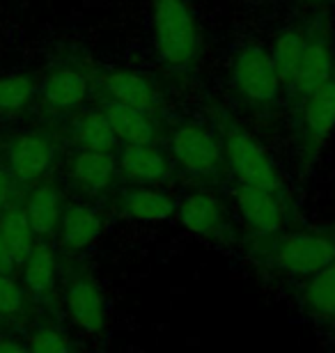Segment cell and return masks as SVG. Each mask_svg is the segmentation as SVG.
I'll return each instance as SVG.
<instances>
[{
    "label": "cell",
    "instance_id": "21",
    "mask_svg": "<svg viewBox=\"0 0 335 353\" xmlns=\"http://www.w3.org/2000/svg\"><path fill=\"white\" fill-rule=\"evenodd\" d=\"M71 138H74L78 150L88 152H115L117 147V138L104 110L81 112L74 122V129H71Z\"/></svg>",
    "mask_w": 335,
    "mask_h": 353
},
{
    "label": "cell",
    "instance_id": "7",
    "mask_svg": "<svg viewBox=\"0 0 335 353\" xmlns=\"http://www.w3.org/2000/svg\"><path fill=\"white\" fill-rule=\"evenodd\" d=\"M335 259V236L326 232H294L285 234L271 248V264L278 271L310 278L319 268L329 266Z\"/></svg>",
    "mask_w": 335,
    "mask_h": 353
},
{
    "label": "cell",
    "instance_id": "31",
    "mask_svg": "<svg viewBox=\"0 0 335 353\" xmlns=\"http://www.w3.org/2000/svg\"><path fill=\"white\" fill-rule=\"evenodd\" d=\"M301 5H308V7H317V10H322V7H333L335 0H298Z\"/></svg>",
    "mask_w": 335,
    "mask_h": 353
},
{
    "label": "cell",
    "instance_id": "13",
    "mask_svg": "<svg viewBox=\"0 0 335 353\" xmlns=\"http://www.w3.org/2000/svg\"><path fill=\"white\" fill-rule=\"evenodd\" d=\"M99 88H102L108 103L138 108L145 112H156L159 108V88L147 74L138 72V69H108L99 76Z\"/></svg>",
    "mask_w": 335,
    "mask_h": 353
},
{
    "label": "cell",
    "instance_id": "26",
    "mask_svg": "<svg viewBox=\"0 0 335 353\" xmlns=\"http://www.w3.org/2000/svg\"><path fill=\"white\" fill-rule=\"evenodd\" d=\"M26 347L30 353H71L69 337L55 326L35 328L26 340Z\"/></svg>",
    "mask_w": 335,
    "mask_h": 353
},
{
    "label": "cell",
    "instance_id": "3",
    "mask_svg": "<svg viewBox=\"0 0 335 353\" xmlns=\"http://www.w3.org/2000/svg\"><path fill=\"white\" fill-rule=\"evenodd\" d=\"M220 145H223L225 168L232 172L237 183L267 190H283L285 179L271 152L253 136L246 126L237 122L223 124L220 129Z\"/></svg>",
    "mask_w": 335,
    "mask_h": 353
},
{
    "label": "cell",
    "instance_id": "24",
    "mask_svg": "<svg viewBox=\"0 0 335 353\" xmlns=\"http://www.w3.org/2000/svg\"><path fill=\"white\" fill-rule=\"evenodd\" d=\"M0 234H3L7 245H10L17 262H23L26 255L35 245V232L30 223H28L23 207H14V204L10 207L7 204V209L0 214Z\"/></svg>",
    "mask_w": 335,
    "mask_h": 353
},
{
    "label": "cell",
    "instance_id": "15",
    "mask_svg": "<svg viewBox=\"0 0 335 353\" xmlns=\"http://www.w3.org/2000/svg\"><path fill=\"white\" fill-rule=\"evenodd\" d=\"M69 176L78 190L88 195H102L117 181V159L113 152L78 150L69 161Z\"/></svg>",
    "mask_w": 335,
    "mask_h": 353
},
{
    "label": "cell",
    "instance_id": "1",
    "mask_svg": "<svg viewBox=\"0 0 335 353\" xmlns=\"http://www.w3.org/2000/svg\"><path fill=\"white\" fill-rule=\"evenodd\" d=\"M149 44L170 72H189L200 62L204 37L189 0H149Z\"/></svg>",
    "mask_w": 335,
    "mask_h": 353
},
{
    "label": "cell",
    "instance_id": "2",
    "mask_svg": "<svg viewBox=\"0 0 335 353\" xmlns=\"http://www.w3.org/2000/svg\"><path fill=\"white\" fill-rule=\"evenodd\" d=\"M227 85L241 103L251 108H271L285 94L269 48L255 41H244L234 48L227 67Z\"/></svg>",
    "mask_w": 335,
    "mask_h": 353
},
{
    "label": "cell",
    "instance_id": "6",
    "mask_svg": "<svg viewBox=\"0 0 335 353\" xmlns=\"http://www.w3.org/2000/svg\"><path fill=\"white\" fill-rule=\"evenodd\" d=\"M294 131L298 154L310 163L317 161L335 136V79L294 103Z\"/></svg>",
    "mask_w": 335,
    "mask_h": 353
},
{
    "label": "cell",
    "instance_id": "9",
    "mask_svg": "<svg viewBox=\"0 0 335 353\" xmlns=\"http://www.w3.org/2000/svg\"><path fill=\"white\" fill-rule=\"evenodd\" d=\"M115 159L117 174L126 186H166L173 179V159L156 143L122 145Z\"/></svg>",
    "mask_w": 335,
    "mask_h": 353
},
{
    "label": "cell",
    "instance_id": "30",
    "mask_svg": "<svg viewBox=\"0 0 335 353\" xmlns=\"http://www.w3.org/2000/svg\"><path fill=\"white\" fill-rule=\"evenodd\" d=\"M0 353H30L26 344H21L10 337H0Z\"/></svg>",
    "mask_w": 335,
    "mask_h": 353
},
{
    "label": "cell",
    "instance_id": "5",
    "mask_svg": "<svg viewBox=\"0 0 335 353\" xmlns=\"http://www.w3.org/2000/svg\"><path fill=\"white\" fill-rule=\"evenodd\" d=\"M168 147L173 165L191 179H216L225 165L220 136L202 122L177 124L170 133Z\"/></svg>",
    "mask_w": 335,
    "mask_h": 353
},
{
    "label": "cell",
    "instance_id": "28",
    "mask_svg": "<svg viewBox=\"0 0 335 353\" xmlns=\"http://www.w3.org/2000/svg\"><path fill=\"white\" fill-rule=\"evenodd\" d=\"M12 188H14L12 174L7 170H0V214H3V211L7 209V204H10Z\"/></svg>",
    "mask_w": 335,
    "mask_h": 353
},
{
    "label": "cell",
    "instance_id": "8",
    "mask_svg": "<svg viewBox=\"0 0 335 353\" xmlns=\"http://www.w3.org/2000/svg\"><path fill=\"white\" fill-rule=\"evenodd\" d=\"M232 204L241 223L258 236H274L287 225V204L280 190L237 183L232 190Z\"/></svg>",
    "mask_w": 335,
    "mask_h": 353
},
{
    "label": "cell",
    "instance_id": "17",
    "mask_svg": "<svg viewBox=\"0 0 335 353\" xmlns=\"http://www.w3.org/2000/svg\"><path fill=\"white\" fill-rule=\"evenodd\" d=\"M60 241L71 252H83L92 248L104 234V216L88 202H74L62 211L58 228Z\"/></svg>",
    "mask_w": 335,
    "mask_h": 353
},
{
    "label": "cell",
    "instance_id": "10",
    "mask_svg": "<svg viewBox=\"0 0 335 353\" xmlns=\"http://www.w3.org/2000/svg\"><path fill=\"white\" fill-rule=\"evenodd\" d=\"M55 161V145L44 133H19L7 145V168L12 179L21 183L39 181Z\"/></svg>",
    "mask_w": 335,
    "mask_h": 353
},
{
    "label": "cell",
    "instance_id": "14",
    "mask_svg": "<svg viewBox=\"0 0 335 353\" xmlns=\"http://www.w3.org/2000/svg\"><path fill=\"white\" fill-rule=\"evenodd\" d=\"M115 209L126 221L161 225L175 216L177 200L163 186H126L115 197Z\"/></svg>",
    "mask_w": 335,
    "mask_h": 353
},
{
    "label": "cell",
    "instance_id": "11",
    "mask_svg": "<svg viewBox=\"0 0 335 353\" xmlns=\"http://www.w3.org/2000/svg\"><path fill=\"white\" fill-rule=\"evenodd\" d=\"M67 316L81 333L97 337L108 326V303L102 287L88 275L71 280L65 292Z\"/></svg>",
    "mask_w": 335,
    "mask_h": 353
},
{
    "label": "cell",
    "instance_id": "29",
    "mask_svg": "<svg viewBox=\"0 0 335 353\" xmlns=\"http://www.w3.org/2000/svg\"><path fill=\"white\" fill-rule=\"evenodd\" d=\"M14 266H17V257H14L10 245H7L3 234H0V273H12Z\"/></svg>",
    "mask_w": 335,
    "mask_h": 353
},
{
    "label": "cell",
    "instance_id": "16",
    "mask_svg": "<svg viewBox=\"0 0 335 353\" xmlns=\"http://www.w3.org/2000/svg\"><path fill=\"white\" fill-rule=\"evenodd\" d=\"M90 76L76 67H58L41 81V99L48 108L58 112L78 110L88 101Z\"/></svg>",
    "mask_w": 335,
    "mask_h": 353
},
{
    "label": "cell",
    "instance_id": "19",
    "mask_svg": "<svg viewBox=\"0 0 335 353\" xmlns=\"http://www.w3.org/2000/svg\"><path fill=\"white\" fill-rule=\"evenodd\" d=\"M106 117L117 143L122 145H149L156 143L159 136V122L154 112H145L138 108H126V105L106 103Z\"/></svg>",
    "mask_w": 335,
    "mask_h": 353
},
{
    "label": "cell",
    "instance_id": "27",
    "mask_svg": "<svg viewBox=\"0 0 335 353\" xmlns=\"http://www.w3.org/2000/svg\"><path fill=\"white\" fill-rule=\"evenodd\" d=\"M23 287L12 278V273H0V316H14L23 310Z\"/></svg>",
    "mask_w": 335,
    "mask_h": 353
},
{
    "label": "cell",
    "instance_id": "4",
    "mask_svg": "<svg viewBox=\"0 0 335 353\" xmlns=\"http://www.w3.org/2000/svg\"><path fill=\"white\" fill-rule=\"evenodd\" d=\"M305 41L303 51L294 69V76L285 85V97L291 105L308 97L312 90L335 79V30L326 17L305 19Z\"/></svg>",
    "mask_w": 335,
    "mask_h": 353
},
{
    "label": "cell",
    "instance_id": "12",
    "mask_svg": "<svg viewBox=\"0 0 335 353\" xmlns=\"http://www.w3.org/2000/svg\"><path fill=\"white\" fill-rule=\"evenodd\" d=\"M177 223L198 239H216L227 228V209L211 190H191L177 202Z\"/></svg>",
    "mask_w": 335,
    "mask_h": 353
},
{
    "label": "cell",
    "instance_id": "22",
    "mask_svg": "<svg viewBox=\"0 0 335 353\" xmlns=\"http://www.w3.org/2000/svg\"><path fill=\"white\" fill-rule=\"evenodd\" d=\"M303 305L315 319L335 321V259L305 278Z\"/></svg>",
    "mask_w": 335,
    "mask_h": 353
},
{
    "label": "cell",
    "instance_id": "20",
    "mask_svg": "<svg viewBox=\"0 0 335 353\" xmlns=\"http://www.w3.org/2000/svg\"><path fill=\"white\" fill-rule=\"evenodd\" d=\"M303 41H305L303 21H296V23L280 28V30L274 34V39H271L269 53L278 69V74H280L283 90L289 83L291 76H294V69H296L298 58H301V51H303Z\"/></svg>",
    "mask_w": 335,
    "mask_h": 353
},
{
    "label": "cell",
    "instance_id": "18",
    "mask_svg": "<svg viewBox=\"0 0 335 353\" xmlns=\"http://www.w3.org/2000/svg\"><path fill=\"white\" fill-rule=\"evenodd\" d=\"M23 211L35 232V236H39V239L53 236L60 228L62 211H65L62 190L51 181L37 183V186L30 190V195H28Z\"/></svg>",
    "mask_w": 335,
    "mask_h": 353
},
{
    "label": "cell",
    "instance_id": "25",
    "mask_svg": "<svg viewBox=\"0 0 335 353\" xmlns=\"http://www.w3.org/2000/svg\"><path fill=\"white\" fill-rule=\"evenodd\" d=\"M35 81L26 74L0 76V115H14L32 101Z\"/></svg>",
    "mask_w": 335,
    "mask_h": 353
},
{
    "label": "cell",
    "instance_id": "23",
    "mask_svg": "<svg viewBox=\"0 0 335 353\" xmlns=\"http://www.w3.org/2000/svg\"><path fill=\"white\" fill-rule=\"evenodd\" d=\"M58 278V257L48 243H35L23 259V285L32 294L44 296L55 287Z\"/></svg>",
    "mask_w": 335,
    "mask_h": 353
}]
</instances>
